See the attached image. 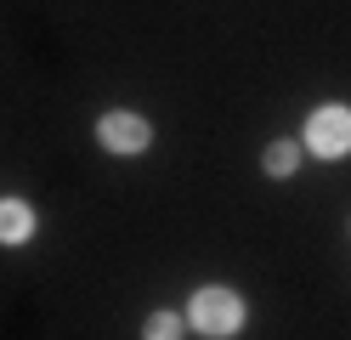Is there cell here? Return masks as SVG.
<instances>
[{
    "label": "cell",
    "mask_w": 351,
    "mask_h": 340,
    "mask_svg": "<svg viewBox=\"0 0 351 340\" xmlns=\"http://www.w3.org/2000/svg\"><path fill=\"white\" fill-rule=\"evenodd\" d=\"M142 340H182V317L176 312H153L142 324Z\"/></svg>",
    "instance_id": "cell-6"
},
{
    "label": "cell",
    "mask_w": 351,
    "mask_h": 340,
    "mask_svg": "<svg viewBox=\"0 0 351 340\" xmlns=\"http://www.w3.org/2000/svg\"><path fill=\"white\" fill-rule=\"evenodd\" d=\"M306 142L317 159H346L351 153V108H317L306 120Z\"/></svg>",
    "instance_id": "cell-2"
},
{
    "label": "cell",
    "mask_w": 351,
    "mask_h": 340,
    "mask_svg": "<svg viewBox=\"0 0 351 340\" xmlns=\"http://www.w3.org/2000/svg\"><path fill=\"white\" fill-rule=\"evenodd\" d=\"M187 317H193V329H199V335L221 340V335H238V329H244V301H238L232 289H199Z\"/></svg>",
    "instance_id": "cell-1"
},
{
    "label": "cell",
    "mask_w": 351,
    "mask_h": 340,
    "mask_svg": "<svg viewBox=\"0 0 351 340\" xmlns=\"http://www.w3.org/2000/svg\"><path fill=\"white\" fill-rule=\"evenodd\" d=\"M97 136H102V148L108 153H142L147 142H153V125L142 120V113H102V125H97Z\"/></svg>",
    "instance_id": "cell-3"
},
{
    "label": "cell",
    "mask_w": 351,
    "mask_h": 340,
    "mask_svg": "<svg viewBox=\"0 0 351 340\" xmlns=\"http://www.w3.org/2000/svg\"><path fill=\"white\" fill-rule=\"evenodd\" d=\"M34 233V210L23 199H0V244H23Z\"/></svg>",
    "instance_id": "cell-4"
},
{
    "label": "cell",
    "mask_w": 351,
    "mask_h": 340,
    "mask_svg": "<svg viewBox=\"0 0 351 340\" xmlns=\"http://www.w3.org/2000/svg\"><path fill=\"white\" fill-rule=\"evenodd\" d=\"M261 165H267V176H295L300 148H295V142H272L267 153H261Z\"/></svg>",
    "instance_id": "cell-5"
}]
</instances>
